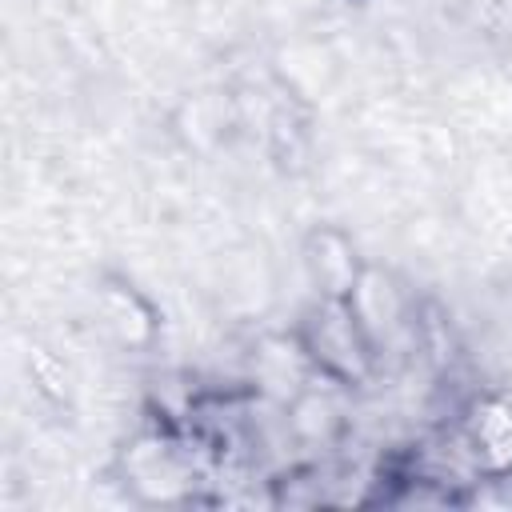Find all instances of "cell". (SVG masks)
<instances>
[{"label":"cell","instance_id":"obj_3","mask_svg":"<svg viewBox=\"0 0 512 512\" xmlns=\"http://www.w3.org/2000/svg\"><path fill=\"white\" fill-rule=\"evenodd\" d=\"M308 260H312V272L316 280L324 284V296H336V300H348L356 280H360V268H356V256L348 248V240L340 232H316L312 244H308Z\"/></svg>","mask_w":512,"mask_h":512},{"label":"cell","instance_id":"obj_4","mask_svg":"<svg viewBox=\"0 0 512 512\" xmlns=\"http://www.w3.org/2000/svg\"><path fill=\"white\" fill-rule=\"evenodd\" d=\"M104 312H108V320H112V328L120 332L124 344H140V340H148V332H152V316H148V308L140 304L136 292L112 284V288L104 292Z\"/></svg>","mask_w":512,"mask_h":512},{"label":"cell","instance_id":"obj_2","mask_svg":"<svg viewBox=\"0 0 512 512\" xmlns=\"http://www.w3.org/2000/svg\"><path fill=\"white\" fill-rule=\"evenodd\" d=\"M464 448L480 472H512V400H472L464 412Z\"/></svg>","mask_w":512,"mask_h":512},{"label":"cell","instance_id":"obj_1","mask_svg":"<svg viewBox=\"0 0 512 512\" xmlns=\"http://www.w3.org/2000/svg\"><path fill=\"white\" fill-rule=\"evenodd\" d=\"M304 352L336 380H364L372 364V344L360 316L352 312L348 300H336V296H328L312 312L304 328Z\"/></svg>","mask_w":512,"mask_h":512}]
</instances>
